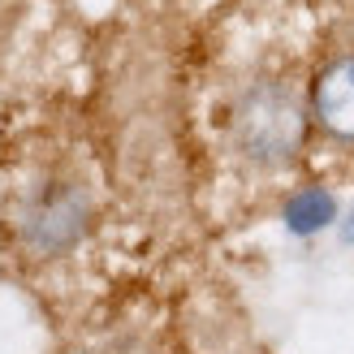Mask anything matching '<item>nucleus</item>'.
Masks as SVG:
<instances>
[{"label":"nucleus","mask_w":354,"mask_h":354,"mask_svg":"<svg viewBox=\"0 0 354 354\" xmlns=\"http://www.w3.org/2000/svg\"><path fill=\"white\" fill-rule=\"evenodd\" d=\"M303 104L286 82H255L234 104V143L255 165H286L303 147Z\"/></svg>","instance_id":"obj_1"},{"label":"nucleus","mask_w":354,"mask_h":354,"mask_svg":"<svg viewBox=\"0 0 354 354\" xmlns=\"http://www.w3.org/2000/svg\"><path fill=\"white\" fill-rule=\"evenodd\" d=\"M86 216H91V199L78 182H48L22 203L17 234L35 255H61L82 238Z\"/></svg>","instance_id":"obj_2"},{"label":"nucleus","mask_w":354,"mask_h":354,"mask_svg":"<svg viewBox=\"0 0 354 354\" xmlns=\"http://www.w3.org/2000/svg\"><path fill=\"white\" fill-rule=\"evenodd\" d=\"M311 104L333 138H354V57H342L324 69Z\"/></svg>","instance_id":"obj_3"},{"label":"nucleus","mask_w":354,"mask_h":354,"mask_svg":"<svg viewBox=\"0 0 354 354\" xmlns=\"http://www.w3.org/2000/svg\"><path fill=\"white\" fill-rule=\"evenodd\" d=\"M286 221H290V229H298V234H311V229H320V225L333 221V199L324 190H303V194L290 199Z\"/></svg>","instance_id":"obj_4"}]
</instances>
